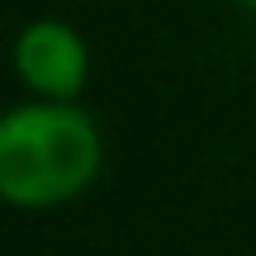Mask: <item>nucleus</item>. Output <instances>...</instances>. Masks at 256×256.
Listing matches in <instances>:
<instances>
[{"mask_svg":"<svg viewBox=\"0 0 256 256\" xmlns=\"http://www.w3.org/2000/svg\"><path fill=\"white\" fill-rule=\"evenodd\" d=\"M104 171L100 124L76 100H24L0 110V204L24 214L81 200Z\"/></svg>","mask_w":256,"mask_h":256,"instance_id":"1","label":"nucleus"},{"mask_svg":"<svg viewBox=\"0 0 256 256\" xmlns=\"http://www.w3.org/2000/svg\"><path fill=\"white\" fill-rule=\"evenodd\" d=\"M10 66L34 100H81L90 86V43L66 19H28L10 43Z\"/></svg>","mask_w":256,"mask_h":256,"instance_id":"2","label":"nucleus"},{"mask_svg":"<svg viewBox=\"0 0 256 256\" xmlns=\"http://www.w3.org/2000/svg\"><path fill=\"white\" fill-rule=\"evenodd\" d=\"M232 5H242V10H252V14H256V0H232Z\"/></svg>","mask_w":256,"mask_h":256,"instance_id":"3","label":"nucleus"}]
</instances>
